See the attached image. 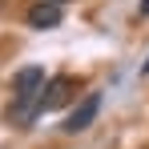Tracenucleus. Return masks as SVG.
Instances as JSON below:
<instances>
[{
  "label": "nucleus",
  "instance_id": "f257e3e1",
  "mask_svg": "<svg viewBox=\"0 0 149 149\" xmlns=\"http://www.w3.org/2000/svg\"><path fill=\"white\" fill-rule=\"evenodd\" d=\"M97 113H101V93H85V97L77 101V109L65 117L61 129H65V133H85L89 125L97 121Z\"/></svg>",
  "mask_w": 149,
  "mask_h": 149
},
{
  "label": "nucleus",
  "instance_id": "f03ea898",
  "mask_svg": "<svg viewBox=\"0 0 149 149\" xmlns=\"http://www.w3.org/2000/svg\"><path fill=\"white\" fill-rule=\"evenodd\" d=\"M69 93H73V77H52L49 85L40 89L36 105H32V117H40V113H49V109H61V105L69 101Z\"/></svg>",
  "mask_w": 149,
  "mask_h": 149
},
{
  "label": "nucleus",
  "instance_id": "7ed1b4c3",
  "mask_svg": "<svg viewBox=\"0 0 149 149\" xmlns=\"http://www.w3.org/2000/svg\"><path fill=\"white\" fill-rule=\"evenodd\" d=\"M28 28H36V32H45V28H56L65 20V12H61V4H52V0H36L32 8L24 12Z\"/></svg>",
  "mask_w": 149,
  "mask_h": 149
},
{
  "label": "nucleus",
  "instance_id": "20e7f679",
  "mask_svg": "<svg viewBox=\"0 0 149 149\" xmlns=\"http://www.w3.org/2000/svg\"><path fill=\"white\" fill-rule=\"evenodd\" d=\"M137 12H141V16H149V0H141V4H137Z\"/></svg>",
  "mask_w": 149,
  "mask_h": 149
},
{
  "label": "nucleus",
  "instance_id": "39448f33",
  "mask_svg": "<svg viewBox=\"0 0 149 149\" xmlns=\"http://www.w3.org/2000/svg\"><path fill=\"white\" fill-rule=\"evenodd\" d=\"M141 73H149V61H145V65H141Z\"/></svg>",
  "mask_w": 149,
  "mask_h": 149
},
{
  "label": "nucleus",
  "instance_id": "423d86ee",
  "mask_svg": "<svg viewBox=\"0 0 149 149\" xmlns=\"http://www.w3.org/2000/svg\"><path fill=\"white\" fill-rule=\"evenodd\" d=\"M52 4H69V0H52Z\"/></svg>",
  "mask_w": 149,
  "mask_h": 149
}]
</instances>
